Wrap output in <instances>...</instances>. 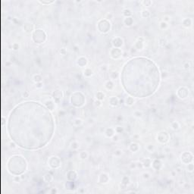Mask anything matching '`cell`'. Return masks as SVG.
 I'll use <instances>...</instances> for the list:
<instances>
[{
    "label": "cell",
    "instance_id": "1",
    "mask_svg": "<svg viewBox=\"0 0 194 194\" xmlns=\"http://www.w3.org/2000/svg\"><path fill=\"white\" fill-rule=\"evenodd\" d=\"M169 139H170V136L166 131H161L157 135V140L160 143L164 144V143H168L169 140Z\"/></svg>",
    "mask_w": 194,
    "mask_h": 194
},
{
    "label": "cell",
    "instance_id": "2",
    "mask_svg": "<svg viewBox=\"0 0 194 194\" xmlns=\"http://www.w3.org/2000/svg\"><path fill=\"white\" fill-rule=\"evenodd\" d=\"M123 52L121 48H114L113 47L111 50H110V56H111L113 59H118L121 57H122Z\"/></svg>",
    "mask_w": 194,
    "mask_h": 194
},
{
    "label": "cell",
    "instance_id": "3",
    "mask_svg": "<svg viewBox=\"0 0 194 194\" xmlns=\"http://www.w3.org/2000/svg\"><path fill=\"white\" fill-rule=\"evenodd\" d=\"M112 43L114 48H121V47H122L123 45H124V40L120 37H116L112 39Z\"/></svg>",
    "mask_w": 194,
    "mask_h": 194
},
{
    "label": "cell",
    "instance_id": "4",
    "mask_svg": "<svg viewBox=\"0 0 194 194\" xmlns=\"http://www.w3.org/2000/svg\"><path fill=\"white\" fill-rule=\"evenodd\" d=\"M60 160L59 158L56 156V159H55V161H53V158L52 156H51L49 158V160H48V164L49 165L51 168H58L60 166Z\"/></svg>",
    "mask_w": 194,
    "mask_h": 194
},
{
    "label": "cell",
    "instance_id": "5",
    "mask_svg": "<svg viewBox=\"0 0 194 194\" xmlns=\"http://www.w3.org/2000/svg\"><path fill=\"white\" fill-rule=\"evenodd\" d=\"M177 96H179L180 99H186L187 96H188V90H187L186 87H180V88L177 90Z\"/></svg>",
    "mask_w": 194,
    "mask_h": 194
},
{
    "label": "cell",
    "instance_id": "6",
    "mask_svg": "<svg viewBox=\"0 0 194 194\" xmlns=\"http://www.w3.org/2000/svg\"><path fill=\"white\" fill-rule=\"evenodd\" d=\"M52 97L56 102H59L63 97V92L60 90H56L52 93Z\"/></svg>",
    "mask_w": 194,
    "mask_h": 194
},
{
    "label": "cell",
    "instance_id": "7",
    "mask_svg": "<svg viewBox=\"0 0 194 194\" xmlns=\"http://www.w3.org/2000/svg\"><path fill=\"white\" fill-rule=\"evenodd\" d=\"M110 180L109 175L105 172H103L102 174H100V175L99 176V183H107Z\"/></svg>",
    "mask_w": 194,
    "mask_h": 194
},
{
    "label": "cell",
    "instance_id": "8",
    "mask_svg": "<svg viewBox=\"0 0 194 194\" xmlns=\"http://www.w3.org/2000/svg\"><path fill=\"white\" fill-rule=\"evenodd\" d=\"M76 63L79 67H84L87 65V64H88V59L84 56H80L77 59Z\"/></svg>",
    "mask_w": 194,
    "mask_h": 194
},
{
    "label": "cell",
    "instance_id": "9",
    "mask_svg": "<svg viewBox=\"0 0 194 194\" xmlns=\"http://www.w3.org/2000/svg\"><path fill=\"white\" fill-rule=\"evenodd\" d=\"M134 46L136 48V49L138 51H142L144 48V42L143 38H139L138 40L136 41V43L134 44Z\"/></svg>",
    "mask_w": 194,
    "mask_h": 194
},
{
    "label": "cell",
    "instance_id": "10",
    "mask_svg": "<svg viewBox=\"0 0 194 194\" xmlns=\"http://www.w3.org/2000/svg\"><path fill=\"white\" fill-rule=\"evenodd\" d=\"M109 104L112 107H117L119 104V99L117 96H111L108 99Z\"/></svg>",
    "mask_w": 194,
    "mask_h": 194
},
{
    "label": "cell",
    "instance_id": "11",
    "mask_svg": "<svg viewBox=\"0 0 194 194\" xmlns=\"http://www.w3.org/2000/svg\"><path fill=\"white\" fill-rule=\"evenodd\" d=\"M77 174L75 171L71 170L67 173V179L70 180V181H74L77 178Z\"/></svg>",
    "mask_w": 194,
    "mask_h": 194
},
{
    "label": "cell",
    "instance_id": "12",
    "mask_svg": "<svg viewBox=\"0 0 194 194\" xmlns=\"http://www.w3.org/2000/svg\"><path fill=\"white\" fill-rule=\"evenodd\" d=\"M124 102L126 105H127V106H133L135 104V102H136V99L134 98V97L129 96L126 97V98L124 99Z\"/></svg>",
    "mask_w": 194,
    "mask_h": 194
},
{
    "label": "cell",
    "instance_id": "13",
    "mask_svg": "<svg viewBox=\"0 0 194 194\" xmlns=\"http://www.w3.org/2000/svg\"><path fill=\"white\" fill-rule=\"evenodd\" d=\"M24 30L26 33H28V34H30L33 32L34 30V25L32 23H30V22H27V23H25L24 24Z\"/></svg>",
    "mask_w": 194,
    "mask_h": 194
},
{
    "label": "cell",
    "instance_id": "14",
    "mask_svg": "<svg viewBox=\"0 0 194 194\" xmlns=\"http://www.w3.org/2000/svg\"><path fill=\"white\" fill-rule=\"evenodd\" d=\"M115 134V129L112 128V127H108L105 129V135L106 137L108 138H112L113 137V135Z\"/></svg>",
    "mask_w": 194,
    "mask_h": 194
},
{
    "label": "cell",
    "instance_id": "15",
    "mask_svg": "<svg viewBox=\"0 0 194 194\" xmlns=\"http://www.w3.org/2000/svg\"><path fill=\"white\" fill-rule=\"evenodd\" d=\"M129 149H130V150L131 152H133V153H137V152H138L139 149H140V146H139L138 143H135V142H132V143L130 144V146H129Z\"/></svg>",
    "mask_w": 194,
    "mask_h": 194
},
{
    "label": "cell",
    "instance_id": "16",
    "mask_svg": "<svg viewBox=\"0 0 194 194\" xmlns=\"http://www.w3.org/2000/svg\"><path fill=\"white\" fill-rule=\"evenodd\" d=\"M192 24H193V21L191 18H186L183 19L182 21V24L183 27H185L187 28L188 27H190L192 26Z\"/></svg>",
    "mask_w": 194,
    "mask_h": 194
},
{
    "label": "cell",
    "instance_id": "17",
    "mask_svg": "<svg viewBox=\"0 0 194 194\" xmlns=\"http://www.w3.org/2000/svg\"><path fill=\"white\" fill-rule=\"evenodd\" d=\"M124 25L126 27H131L134 24V18L132 17H127V18H124Z\"/></svg>",
    "mask_w": 194,
    "mask_h": 194
},
{
    "label": "cell",
    "instance_id": "18",
    "mask_svg": "<svg viewBox=\"0 0 194 194\" xmlns=\"http://www.w3.org/2000/svg\"><path fill=\"white\" fill-rule=\"evenodd\" d=\"M152 167H153L155 170H159L161 167V161L159 159H155L153 162H152Z\"/></svg>",
    "mask_w": 194,
    "mask_h": 194
},
{
    "label": "cell",
    "instance_id": "19",
    "mask_svg": "<svg viewBox=\"0 0 194 194\" xmlns=\"http://www.w3.org/2000/svg\"><path fill=\"white\" fill-rule=\"evenodd\" d=\"M142 164H143V168H149L152 167V160L149 158H146L142 161Z\"/></svg>",
    "mask_w": 194,
    "mask_h": 194
},
{
    "label": "cell",
    "instance_id": "20",
    "mask_svg": "<svg viewBox=\"0 0 194 194\" xmlns=\"http://www.w3.org/2000/svg\"><path fill=\"white\" fill-rule=\"evenodd\" d=\"M105 87L108 90H113V89L115 88V83L112 80H108L107 81H105Z\"/></svg>",
    "mask_w": 194,
    "mask_h": 194
},
{
    "label": "cell",
    "instance_id": "21",
    "mask_svg": "<svg viewBox=\"0 0 194 194\" xmlns=\"http://www.w3.org/2000/svg\"><path fill=\"white\" fill-rule=\"evenodd\" d=\"M89 156V153H87V151H85V150H83V151H80L79 154H78V157L80 160L82 161H84L86 160L87 158Z\"/></svg>",
    "mask_w": 194,
    "mask_h": 194
},
{
    "label": "cell",
    "instance_id": "22",
    "mask_svg": "<svg viewBox=\"0 0 194 194\" xmlns=\"http://www.w3.org/2000/svg\"><path fill=\"white\" fill-rule=\"evenodd\" d=\"M83 75H84L85 77H92L93 75V71L91 69V68H90V67H86V68L83 70Z\"/></svg>",
    "mask_w": 194,
    "mask_h": 194
},
{
    "label": "cell",
    "instance_id": "23",
    "mask_svg": "<svg viewBox=\"0 0 194 194\" xmlns=\"http://www.w3.org/2000/svg\"><path fill=\"white\" fill-rule=\"evenodd\" d=\"M141 16H142V18H149L151 16V12L149 10V9L147 8H144L143 9V10L141 11Z\"/></svg>",
    "mask_w": 194,
    "mask_h": 194
},
{
    "label": "cell",
    "instance_id": "24",
    "mask_svg": "<svg viewBox=\"0 0 194 194\" xmlns=\"http://www.w3.org/2000/svg\"><path fill=\"white\" fill-rule=\"evenodd\" d=\"M33 80H34V82H35V83H39V82H42V80H43V77H42V75L40 74H36L33 76Z\"/></svg>",
    "mask_w": 194,
    "mask_h": 194
},
{
    "label": "cell",
    "instance_id": "25",
    "mask_svg": "<svg viewBox=\"0 0 194 194\" xmlns=\"http://www.w3.org/2000/svg\"><path fill=\"white\" fill-rule=\"evenodd\" d=\"M105 93L102 92V91H99L96 93V99H98V100H100V101H102V100H104L105 99Z\"/></svg>",
    "mask_w": 194,
    "mask_h": 194
},
{
    "label": "cell",
    "instance_id": "26",
    "mask_svg": "<svg viewBox=\"0 0 194 194\" xmlns=\"http://www.w3.org/2000/svg\"><path fill=\"white\" fill-rule=\"evenodd\" d=\"M83 124V121L81 118H77L74 120V125L76 126V127H80Z\"/></svg>",
    "mask_w": 194,
    "mask_h": 194
},
{
    "label": "cell",
    "instance_id": "27",
    "mask_svg": "<svg viewBox=\"0 0 194 194\" xmlns=\"http://www.w3.org/2000/svg\"><path fill=\"white\" fill-rule=\"evenodd\" d=\"M43 179H44V180L46 182H47V183H49V182H51L52 180H53V177H52V175L51 174H49V173H47V174H46L44 175V177H43Z\"/></svg>",
    "mask_w": 194,
    "mask_h": 194
},
{
    "label": "cell",
    "instance_id": "28",
    "mask_svg": "<svg viewBox=\"0 0 194 194\" xmlns=\"http://www.w3.org/2000/svg\"><path fill=\"white\" fill-rule=\"evenodd\" d=\"M171 128H172V130L174 131H177L178 129H180V123L178 121H174L171 123Z\"/></svg>",
    "mask_w": 194,
    "mask_h": 194
},
{
    "label": "cell",
    "instance_id": "29",
    "mask_svg": "<svg viewBox=\"0 0 194 194\" xmlns=\"http://www.w3.org/2000/svg\"><path fill=\"white\" fill-rule=\"evenodd\" d=\"M169 27V24L168 23H167V22H164L163 21H161L160 23H159V27L161 30H167L168 28Z\"/></svg>",
    "mask_w": 194,
    "mask_h": 194
},
{
    "label": "cell",
    "instance_id": "30",
    "mask_svg": "<svg viewBox=\"0 0 194 194\" xmlns=\"http://www.w3.org/2000/svg\"><path fill=\"white\" fill-rule=\"evenodd\" d=\"M118 72L117 71H111L110 72V74H109V76H110V78H111L112 80H116L118 77Z\"/></svg>",
    "mask_w": 194,
    "mask_h": 194
},
{
    "label": "cell",
    "instance_id": "31",
    "mask_svg": "<svg viewBox=\"0 0 194 194\" xmlns=\"http://www.w3.org/2000/svg\"><path fill=\"white\" fill-rule=\"evenodd\" d=\"M123 15H124L125 18L131 17V15H132L131 10V9H129V8H124V10H123Z\"/></svg>",
    "mask_w": 194,
    "mask_h": 194
},
{
    "label": "cell",
    "instance_id": "32",
    "mask_svg": "<svg viewBox=\"0 0 194 194\" xmlns=\"http://www.w3.org/2000/svg\"><path fill=\"white\" fill-rule=\"evenodd\" d=\"M11 48L13 51H15L17 52L18 51L19 49L21 48V45L19 43H17V42H15V43H13L11 44Z\"/></svg>",
    "mask_w": 194,
    "mask_h": 194
},
{
    "label": "cell",
    "instance_id": "33",
    "mask_svg": "<svg viewBox=\"0 0 194 194\" xmlns=\"http://www.w3.org/2000/svg\"><path fill=\"white\" fill-rule=\"evenodd\" d=\"M114 129H115V134H120L123 133V132H124V127H123L122 126H121V125L116 126V127H115Z\"/></svg>",
    "mask_w": 194,
    "mask_h": 194
},
{
    "label": "cell",
    "instance_id": "34",
    "mask_svg": "<svg viewBox=\"0 0 194 194\" xmlns=\"http://www.w3.org/2000/svg\"><path fill=\"white\" fill-rule=\"evenodd\" d=\"M145 147H146V149L149 153H153L155 149V146L153 143H148L146 145Z\"/></svg>",
    "mask_w": 194,
    "mask_h": 194
},
{
    "label": "cell",
    "instance_id": "35",
    "mask_svg": "<svg viewBox=\"0 0 194 194\" xmlns=\"http://www.w3.org/2000/svg\"><path fill=\"white\" fill-rule=\"evenodd\" d=\"M130 183V177L128 176H124L121 179V183L125 186H127Z\"/></svg>",
    "mask_w": 194,
    "mask_h": 194
},
{
    "label": "cell",
    "instance_id": "36",
    "mask_svg": "<svg viewBox=\"0 0 194 194\" xmlns=\"http://www.w3.org/2000/svg\"><path fill=\"white\" fill-rule=\"evenodd\" d=\"M71 149L73 150H77L80 147L79 146V143H77V141H73L71 142Z\"/></svg>",
    "mask_w": 194,
    "mask_h": 194
},
{
    "label": "cell",
    "instance_id": "37",
    "mask_svg": "<svg viewBox=\"0 0 194 194\" xmlns=\"http://www.w3.org/2000/svg\"><path fill=\"white\" fill-rule=\"evenodd\" d=\"M140 3L145 7H149L152 5H153V1H151V0H143V1H141Z\"/></svg>",
    "mask_w": 194,
    "mask_h": 194
},
{
    "label": "cell",
    "instance_id": "38",
    "mask_svg": "<svg viewBox=\"0 0 194 194\" xmlns=\"http://www.w3.org/2000/svg\"><path fill=\"white\" fill-rule=\"evenodd\" d=\"M46 107L50 110H53L55 108L54 102H52V101H47L46 102Z\"/></svg>",
    "mask_w": 194,
    "mask_h": 194
},
{
    "label": "cell",
    "instance_id": "39",
    "mask_svg": "<svg viewBox=\"0 0 194 194\" xmlns=\"http://www.w3.org/2000/svg\"><path fill=\"white\" fill-rule=\"evenodd\" d=\"M133 115L135 118H140L142 116H143V112L140 110H136V111L134 112Z\"/></svg>",
    "mask_w": 194,
    "mask_h": 194
},
{
    "label": "cell",
    "instance_id": "40",
    "mask_svg": "<svg viewBox=\"0 0 194 194\" xmlns=\"http://www.w3.org/2000/svg\"><path fill=\"white\" fill-rule=\"evenodd\" d=\"M122 154H123V150L121 149H116L114 151V155L116 157H120L122 156Z\"/></svg>",
    "mask_w": 194,
    "mask_h": 194
},
{
    "label": "cell",
    "instance_id": "41",
    "mask_svg": "<svg viewBox=\"0 0 194 194\" xmlns=\"http://www.w3.org/2000/svg\"><path fill=\"white\" fill-rule=\"evenodd\" d=\"M142 176H143V178L145 179V180H148V179H149L150 178V177H151V174L147 172V171H146V172H143V174H142Z\"/></svg>",
    "mask_w": 194,
    "mask_h": 194
},
{
    "label": "cell",
    "instance_id": "42",
    "mask_svg": "<svg viewBox=\"0 0 194 194\" xmlns=\"http://www.w3.org/2000/svg\"><path fill=\"white\" fill-rule=\"evenodd\" d=\"M39 3H40L42 5H51L52 4V3L55 2V1H38Z\"/></svg>",
    "mask_w": 194,
    "mask_h": 194
},
{
    "label": "cell",
    "instance_id": "43",
    "mask_svg": "<svg viewBox=\"0 0 194 194\" xmlns=\"http://www.w3.org/2000/svg\"><path fill=\"white\" fill-rule=\"evenodd\" d=\"M13 180H14V182H15V183H20L22 180V177L19 175L14 176V177H13Z\"/></svg>",
    "mask_w": 194,
    "mask_h": 194
},
{
    "label": "cell",
    "instance_id": "44",
    "mask_svg": "<svg viewBox=\"0 0 194 194\" xmlns=\"http://www.w3.org/2000/svg\"><path fill=\"white\" fill-rule=\"evenodd\" d=\"M187 171H190V172H193V170H194V166H193V164L191 162V163H189L187 167Z\"/></svg>",
    "mask_w": 194,
    "mask_h": 194
},
{
    "label": "cell",
    "instance_id": "45",
    "mask_svg": "<svg viewBox=\"0 0 194 194\" xmlns=\"http://www.w3.org/2000/svg\"><path fill=\"white\" fill-rule=\"evenodd\" d=\"M8 146H9V147H10L11 149H15L17 148V144H16L14 141H10V142H9Z\"/></svg>",
    "mask_w": 194,
    "mask_h": 194
},
{
    "label": "cell",
    "instance_id": "46",
    "mask_svg": "<svg viewBox=\"0 0 194 194\" xmlns=\"http://www.w3.org/2000/svg\"><path fill=\"white\" fill-rule=\"evenodd\" d=\"M112 140L113 142H118L119 140H120V137H119V135L118 134H115V135H113V137H112Z\"/></svg>",
    "mask_w": 194,
    "mask_h": 194
},
{
    "label": "cell",
    "instance_id": "47",
    "mask_svg": "<svg viewBox=\"0 0 194 194\" xmlns=\"http://www.w3.org/2000/svg\"><path fill=\"white\" fill-rule=\"evenodd\" d=\"M94 105L96 107H100V106H102V101H100V100H98V99H96L94 101Z\"/></svg>",
    "mask_w": 194,
    "mask_h": 194
},
{
    "label": "cell",
    "instance_id": "48",
    "mask_svg": "<svg viewBox=\"0 0 194 194\" xmlns=\"http://www.w3.org/2000/svg\"><path fill=\"white\" fill-rule=\"evenodd\" d=\"M170 21H171V16H169V15H164V17H163V21L168 23Z\"/></svg>",
    "mask_w": 194,
    "mask_h": 194
},
{
    "label": "cell",
    "instance_id": "49",
    "mask_svg": "<svg viewBox=\"0 0 194 194\" xmlns=\"http://www.w3.org/2000/svg\"><path fill=\"white\" fill-rule=\"evenodd\" d=\"M112 18H113V14H112L111 12H108L105 15V19H106V20H110V19H112Z\"/></svg>",
    "mask_w": 194,
    "mask_h": 194
},
{
    "label": "cell",
    "instance_id": "50",
    "mask_svg": "<svg viewBox=\"0 0 194 194\" xmlns=\"http://www.w3.org/2000/svg\"><path fill=\"white\" fill-rule=\"evenodd\" d=\"M35 86H36L37 89H41V88H43V82L36 83H35Z\"/></svg>",
    "mask_w": 194,
    "mask_h": 194
},
{
    "label": "cell",
    "instance_id": "51",
    "mask_svg": "<svg viewBox=\"0 0 194 194\" xmlns=\"http://www.w3.org/2000/svg\"><path fill=\"white\" fill-rule=\"evenodd\" d=\"M190 63L189 62H185L183 64V67L184 69H186V70H187V69H189L190 68Z\"/></svg>",
    "mask_w": 194,
    "mask_h": 194
},
{
    "label": "cell",
    "instance_id": "52",
    "mask_svg": "<svg viewBox=\"0 0 194 194\" xmlns=\"http://www.w3.org/2000/svg\"><path fill=\"white\" fill-rule=\"evenodd\" d=\"M130 168L131 169L137 168V162H131V164H130Z\"/></svg>",
    "mask_w": 194,
    "mask_h": 194
},
{
    "label": "cell",
    "instance_id": "53",
    "mask_svg": "<svg viewBox=\"0 0 194 194\" xmlns=\"http://www.w3.org/2000/svg\"><path fill=\"white\" fill-rule=\"evenodd\" d=\"M60 53H61V55H63V56H64V55H66V53H67L66 48H61V49H60Z\"/></svg>",
    "mask_w": 194,
    "mask_h": 194
},
{
    "label": "cell",
    "instance_id": "54",
    "mask_svg": "<svg viewBox=\"0 0 194 194\" xmlns=\"http://www.w3.org/2000/svg\"><path fill=\"white\" fill-rule=\"evenodd\" d=\"M137 168H143V164H142V161H138V162H137Z\"/></svg>",
    "mask_w": 194,
    "mask_h": 194
},
{
    "label": "cell",
    "instance_id": "55",
    "mask_svg": "<svg viewBox=\"0 0 194 194\" xmlns=\"http://www.w3.org/2000/svg\"><path fill=\"white\" fill-rule=\"evenodd\" d=\"M107 69H108V67L106 66V65H105V64H104V65H102L101 66V70L102 71H105L107 70Z\"/></svg>",
    "mask_w": 194,
    "mask_h": 194
}]
</instances>
